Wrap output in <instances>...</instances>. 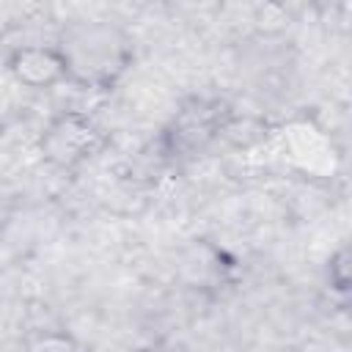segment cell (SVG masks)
Instances as JSON below:
<instances>
[{
	"mask_svg": "<svg viewBox=\"0 0 352 352\" xmlns=\"http://www.w3.org/2000/svg\"><path fill=\"white\" fill-rule=\"evenodd\" d=\"M58 50L66 60V77L74 74L82 82L110 80L113 72L124 69L126 60L124 33L102 22L72 25L63 33V44Z\"/></svg>",
	"mask_w": 352,
	"mask_h": 352,
	"instance_id": "6da1fadb",
	"label": "cell"
},
{
	"mask_svg": "<svg viewBox=\"0 0 352 352\" xmlns=\"http://www.w3.org/2000/svg\"><path fill=\"white\" fill-rule=\"evenodd\" d=\"M99 143H102V132L94 126V121L88 116L63 113L47 126L41 148L50 162L69 168V165L82 162L88 154H94Z\"/></svg>",
	"mask_w": 352,
	"mask_h": 352,
	"instance_id": "7a4b0ae2",
	"label": "cell"
},
{
	"mask_svg": "<svg viewBox=\"0 0 352 352\" xmlns=\"http://www.w3.org/2000/svg\"><path fill=\"white\" fill-rule=\"evenodd\" d=\"M8 69L14 77L30 88H44L66 77V60L58 47H41V44H28L11 52Z\"/></svg>",
	"mask_w": 352,
	"mask_h": 352,
	"instance_id": "3957f363",
	"label": "cell"
},
{
	"mask_svg": "<svg viewBox=\"0 0 352 352\" xmlns=\"http://www.w3.org/2000/svg\"><path fill=\"white\" fill-rule=\"evenodd\" d=\"M217 126V118H214V107L198 102L195 107L184 110L176 121V140L179 143H187V146H201L206 138H212Z\"/></svg>",
	"mask_w": 352,
	"mask_h": 352,
	"instance_id": "277c9868",
	"label": "cell"
}]
</instances>
